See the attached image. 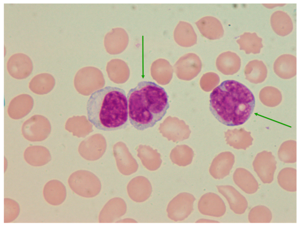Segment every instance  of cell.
<instances>
[{
	"mask_svg": "<svg viewBox=\"0 0 300 226\" xmlns=\"http://www.w3.org/2000/svg\"><path fill=\"white\" fill-rule=\"evenodd\" d=\"M196 223H217L219 222L216 220H209L205 219H201L197 220Z\"/></svg>",
	"mask_w": 300,
	"mask_h": 226,
	"instance_id": "cell-21",
	"label": "cell"
},
{
	"mask_svg": "<svg viewBox=\"0 0 300 226\" xmlns=\"http://www.w3.org/2000/svg\"><path fill=\"white\" fill-rule=\"evenodd\" d=\"M68 184L71 189L77 195L85 198L97 195L101 189L99 178L92 173L86 171L75 172L69 177Z\"/></svg>",
	"mask_w": 300,
	"mask_h": 226,
	"instance_id": "cell-4",
	"label": "cell"
},
{
	"mask_svg": "<svg viewBox=\"0 0 300 226\" xmlns=\"http://www.w3.org/2000/svg\"><path fill=\"white\" fill-rule=\"evenodd\" d=\"M127 98L129 122L138 130L153 127L169 107L164 89L151 81L139 82L129 90Z\"/></svg>",
	"mask_w": 300,
	"mask_h": 226,
	"instance_id": "cell-2",
	"label": "cell"
},
{
	"mask_svg": "<svg viewBox=\"0 0 300 226\" xmlns=\"http://www.w3.org/2000/svg\"><path fill=\"white\" fill-rule=\"evenodd\" d=\"M43 194L44 199L48 203L53 206H58L62 204L65 200L66 189L60 181L52 180L45 185Z\"/></svg>",
	"mask_w": 300,
	"mask_h": 226,
	"instance_id": "cell-13",
	"label": "cell"
},
{
	"mask_svg": "<svg viewBox=\"0 0 300 226\" xmlns=\"http://www.w3.org/2000/svg\"><path fill=\"white\" fill-rule=\"evenodd\" d=\"M233 179L235 184L246 193H254L257 190L258 182L253 176L246 177L237 171L233 174Z\"/></svg>",
	"mask_w": 300,
	"mask_h": 226,
	"instance_id": "cell-19",
	"label": "cell"
},
{
	"mask_svg": "<svg viewBox=\"0 0 300 226\" xmlns=\"http://www.w3.org/2000/svg\"><path fill=\"white\" fill-rule=\"evenodd\" d=\"M127 205L125 201L120 197H114L105 204L98 216L99 222L111 223L115 222L126 213Z\"/></svg>",
	"mask_w": 300,
	"mask_h": 226,
	"instance_id": "cell-9",
	"label": "cell"
},
{
	"mask_svg": "<svg viewBox=\"0 0 300 226\" xmlns=\"http://www.w3.org/2000/svg\"><path fill=\"white\" fill-rule=\"evenodd\" d=\"M197 208L202 214L216 217L223 216L226 210L225 204L222 199L213 192L203 194L198 202Z\"/></svg>",
	"mask_w": 300,
	"mask_h": 226,
	"instance_id": "cell-8",
	"label": "cell"
},
{
	"mask_svg": "<svg viewBox=\"0 0 300 226\" xmlns=\"http://www.w3.org/2000/svg\"><path fill=\"white\" fill-rule=\"evenodd\" d=\"M126 35L122 29L120 28L112 29L105 35L104 45L106 51L112 54L120 52L126 44Z\"/></svg>",
	"mask_w": 300,
	"mask_h": 226,
	"instance_id": "cell-16",
	"label": "cell"
},
{
	"mask_svg": "<svg viewBox=\"0 0 300 226\" xmlns=\"http://www.w3.org/2000/svg\"><path fill=\"white\" fill-rule=\"evenodd\" d=\"M175 34L177 42L183 46L190 47L197 43L196 33L192 26L188 23L180 22L177 27Z\"/></svg>",
	"mask_w": 300,
	"mask_h": 226,
	"instance_id": "cell-18",
	"label": "cell"
},
{
	"mask_svg": "<svg viewBox=\"0 0 300 226\" xmlns=\"http://www.w3.org/2000/svg\"><path fill=\"white\" fill-rule=\"evenodd\" d=\"M6 67L9 74L18 80L23 79L28 77L33 69L30 58L22 53H16L11 56L7 61Z\"/></svg>",
	"mask_w": 300,
	"mask_h": 226,
	"instance_id": "cell-7",
	"label": "cell"
},
{
	"mask_svg": "<svg viewBox=\"0 0 300 226\" xmlns=\"http://www.w3.org/2000/svg\"><path fill=\"white\" fill-rule=\"evenodd\" d=\"M88 121L97 129L110 131L125 125L128 117L127 98L125 91L107 86L92 93L87 103Z\"/></svg>",
	"mask_w": 300,
	"mask_h": 226,
	"instance_id": "cell-3",
	"label": "cell"
},
{
	"mask_svg": "<svg viewBox=\"0 0 300 226\" xmlns=\"http://www.w3.org/2000/svg\"><path fill=\"white\" fill-rule=\"evenodd\" d=\"M55 84V79L52 75L43 73L36 75L31 79L29 84V88L36 94L44 95L52 91Z\"/></svg>",
	"mask_w": 300,
	"mask_h": 226,
	"instance_id": "cell-17",
	"label": "cell"
},
{
	"mask_svg": "<svg viewBox=\"0 0 300 226\" xmlns=\"http://www.w3.org/2000/svg\"><path fill=\"white\" fill-rule=\"evenodd\" d=\"M127 189L130 198L137 203L146 201L150 196L152 192L150 182L147 178L141 176L132 179L127 184Z\"/></svg>",
	"mask_w": 300,
	"mask_h": 226,
	"instance_id": "cell-10",
	"label": "cell"
},
{
	"mask_svg": "<svg viewBox=\"0 0 300 226\" xmlns=\"http://www.w3.org/2000/svg\"><path fill=\"white\" fill-rule=\"evenodd\" d=\"M26 162L33 166H41L48 163L51 157L49 150L41 146H33L27 147L24 153Z\"/></svg>",
	"mask_w": 300,
	"mask_h": 226,
	"instance_id": "cell-15",
	"label": "cell"
},
{
	"mask_svg": "<svg viewBox=\"0 0 300 226\" xmlns=\"http://www.w3.org/2000/svg\"><path fill=\"white\" fill-rule=\"evenodd\" d=\"M51 130V125L48 119L40 115H34L26 120L21 128L24 137L32 142L45 139L50 135Z\"/></svg>",
	"mask_w": 300,
	"mask_h": 226,
	"instance_id": "cell-5",
	"label": "cell"
},
{
	"mask_svg": "<svg viewBox=\"0 0 300 226\" xmlns=\"http://www.w3.org/2000/svg\"><path fill=\"white\" fill-rule=\"evenodd\" d=\"M195 198L190 193H181L173 198L166 209L168 216L175 222L183 221L187 218L193 210Z\"/></svg>",
	"mask_w": 300,
	"mask_h": 226,
	"instance_id": "cell-6",
	"label": "cell"
},
{
	"mask_svg": "<svg viewBox=\"0 0 300 226\" xmlns=\"http://www.w3.org/2000/svg\"><path fill=\"white\" fill-rule=\"evenodd\" d=\"M195 24L202 35L209 39H218L224 35V30L221 23L214 17H204L196 22Z\"/></svg>",
	"mask_w": 300,
	"mask_h": 226,
	"instance_id": "cell-14",
	"label": "cell"
},
{
	"mask_svg": "<svg viewBox=\"0 0 300 226\" xmlns=\"http://www.w3.org/2000/svg\"><path fill=\"white\" fill-rule=\"evenodd\" d=\"M218 192L226 199L231 209L236 214L244 213L247 207L246 199L234 187L229 185L217 186Z\"/></svg>",
	"mask_w": 300,
	"mask_h": 226,
	"instance_id": "cell-12",
	"label": "cell"
},
{
	"mask_svg": "<svg viewBox=\"0 0 300 226\" xmlns=\"http://www.w3.org/2000/svg\"><path fill=\"white\" fill-rule=\"evenodd\" d=\"M209 109L214 117L229 126L243 123L250 117L255 105L254 96L245 85L227 80L215 88L210 95Z\"/></svg>",
	"mask_w": 300,
	"mask_h": 226,
	"instance_id": "cell-1",
	"label": "cell"
},
{
	"mask_svg": "<svg viewBox=\"0 0 300 226\" xmlns=\"http://www.w3.org/2000/svg\"><path fill=\"white\" fill-rule=\"evenodd\" d=\"M4 223L11 222L19 214L20 208L19 204L16 201L7 198L4 199Z\"/></svg>",
	"mask_w": 300,
	"mask_h": 226,
	"instance_id": "cell-20",
	"label": "cell"
},
{
	"mask_svg": "<svg viewBox=\"0 0 300 226\" xmlns=\"http://www.w3.org/2000/svg\"><path fill=\"white\" fill-rule=\"evenodd\" d=\"M115 222L117 223H127V222H131V223H136L137 222L134 220V219H131L130 218H125L123 219L120 220H119L117 221L116 222Z\"/></svg>",
	"mask_w": 300,
	"mask_h": 226,
	"instance_id": "cell-22",
	"label": "cell"
},
{
	"mask_svg": "<svg viewBox=\"0 0 300 226\" xmlns=\"http://www.w3.org/2000/svg\"><path fill=\"white\" fill-rule=\"evenodd\" d=\"M34 103L33 99L30 95H19L14 98L10 102L7 109L8 114L13 119H22L30 112Z\"/></svg>",
	"mask_w": 300,
	"mask_h": 226,
	"instance_id": "cell-11",
	"label": "cell"
}]
</instances>
